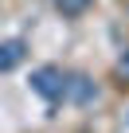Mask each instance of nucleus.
I'll use <instances>...</instances> for the list:
<instances>
[{
  "mask_svg": "<svg viewBox=\"0 0 129 133\" xmlns=\"http://www.w3.org/2000/svg\"><path fill=\"white\" fill-rule=\"evenodd\" d=\"M31 90L43 94L47 102H59V98H67V75H63L59 66H39L31 75Z\"/></svg>",
  "mask_w": 129,
  "mask_h": 133,
  "instance_id": "f257e3e1",
  "label": "nucleus"
},
{
  "mask_svg": "<svg viewBox=\"0 0 129 133\" xmlns=\"http://www.w3.org/2000/svg\"><path fill=\"white\" fill-rule=\"evenodd\" d=\"M24 55H28V43H24V39H4V43H0V71L20 66Z\"/></svg>",
  "mask_w": 129,
  "mask_h": 133,
  "instance_id": "f03ea898",
  "label": "nucleus"
},
{
  "mask_svg": "<svg viewBox=\"0 0 129 133\" xmlns=\"http://www.w3.org/2000/svg\"><path fill=\"white\" fill-rule=\"evenodd\" d=\"M67 98H74V102H90V98H94V82H90L86 75H71V78H67Z\"/></svg>",
  "mask_w": 129,
  "mask_h": 133,
  "instance_id": "7ed1b4c3",
  "label": "nucleus"
},
{
  "mask_svg": "<svg viewBox=\"0 0 129 133\" xmlns=\"http://www.w3.org/2000/svg\"><path fill=\"white\" fill-rule=\"evenodd\" d=\"M55 8H59L63 16H82V12L90 8V0H55Z\"/></svg>",
  "mask_w": 129,
  "mask_h": 133,
  "instance_id": "20e7f679",
  "label": "nucleus"
}]
</instances>
